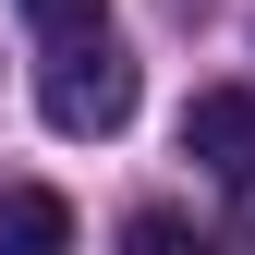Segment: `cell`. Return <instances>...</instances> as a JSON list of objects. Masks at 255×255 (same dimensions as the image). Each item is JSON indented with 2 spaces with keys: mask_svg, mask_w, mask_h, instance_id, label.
I'll return each instance as SVG.
<instances>
[{
  "mask_svg": "<svg viewBox=\"0 0 255 255\" xmlns=\"http://www.w3.org/2000/svg\"><path fill=\"white\" fill-rule=\"evenodd\" d=\"M37 110H49V134H122L134 122V61H122V37H98V49H61V61H37Z\"/></svg>",
  "mask_w": 255,
  "mask_h": 255,
  "instance_id": "1",
  "label": "cell"
},
{
  "mask_svg": "<svg viewBox=\"0 0 255 255\" xmlns=\"http://www.w3.org/2000/svg\"><path fill=\"white\" fill-rule=\"evenodd\" d=\"M182 158H207V170H255V98H243V85H207V98L182 110Z\"/></svg>",
  "mask_w": 255,
  "mask_h": 255,
  "instance_id": "2",
  "label": "cell"
},
{
  "mask_svg": "<svg viewBox=\"0 0 255 255\" xmlns=\"http://www.w3.org/2000/svg\"><path fill=\"white\" fill-rule=\"evenodd\" d=\"M73 243V207L49 182H0V255H61Z\"/></svg>",
  "mask_w": 255,
  "mask_h": 255,
  "instance_id": "3",
  "label": "cell"
},
{
  "mask_svg": "<svg viewBox=\"0 0 255 255\" xmlns=\"http://www.w3.org/2000/svg\"><path fill=\"white\" fill-rule=\"evenodd\" d=\"M12 12L37 24V61H61V49H98V37H110V12H98V0H12Z\"/></svg>",
  "mask_w": 255,
  "mask_h": 255,
  "instance_id": "4",
  "label": "cell"
},
{
  "mask_svg": "<svg viewBox=\"0 0 255 255\" xmlns=\"http://www.w3.org/2000/svg\"><path fill=\"white\" fill-rule=\"evenodd\" d=\"M231 231L255 243V170H231Z\"/></svg>",
  "mask_w": 255,
  "mask_h": 255,
  "instance_id": "5",
  "label": "cell"
}]
</instances>
